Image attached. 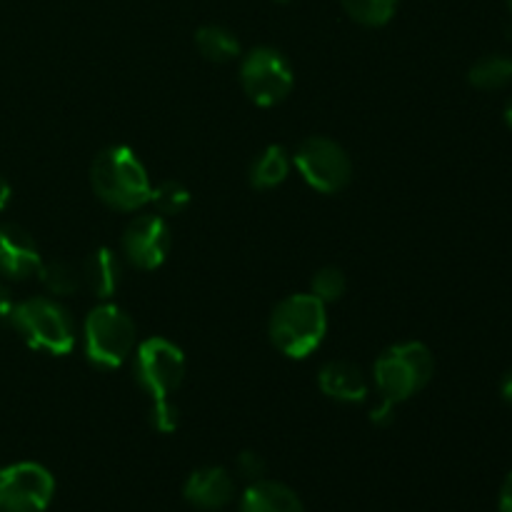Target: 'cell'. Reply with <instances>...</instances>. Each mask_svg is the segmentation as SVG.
<instances>
[{
    "instance_id": "obj_1",
    "label": "cell",
    "mask_w": 512,
    "mask_h": 512,
    "mask_svg": "<svg viewBox=\"0 0 512 512\" xmlns=\"http://www.w3.org/2000/svg\"><path fill=\"white\" fill-rule=\"evenodd\" d=\"M95 195L115 210H138L150 203L148 170L125 145H110L90 168Z\"/></svg>"
},
{
    "instance_id": "obj_2",
    "label": "cell",
    "mask_w": 512,
    "mask_h": 512,
    "mask_svg": "<svg viewBox=\"0 0 512 512\" xmlns=\"http://www.w3.org/2000/svg\"><path fill=\"white\" fill-rule=\"evenodd\" d=\"M328 333V313L323 300L308 295H290L270 318V340L283 355L295 360L308 358L320 348Z\"/></svg>"
},
{
    "instance_id": "obj_3",
    "label": "cell",
    "mask_w": 512,
    "mask_h": 512,
    "mask_svg": "<svg viewBox=\"0 0 512 512\" xmlns=\"http://www.w3.org/2000/svg\"><path fill=\"white\" fill-rule=\"evenodd\" d=\"M435 373L433 353L423 343H400L385 350L375 363V385L380 398L395 405L418 395Z\"/></svg>"
},
{
    "instance_id": "obj_4",
    "label": "cell",
    "mask_w": 512,
    "mask_h": 512,
    "mask_svg": "<svg viewBox=\"0 0 512 512\" xmlns=\"http://www.w3.org/2000/svg\"><path fill=\"white\" fill-rule=\"evenodd\" d=\"M25 343L50 355H65L75 345V323L68 310L48 298H30L18 303L10 315Z\"/></svg>"
},
{
    "instance_id": "obj_5",
    "label": "cell",
    "mask_w": 512,
    "mask_h": 512,
    "mask_svg": "<svg viewBox=\"0 0 512 512\" xmlns=\"http://www.w3.org/2000/svg\"><path fill=\"white\" fill-rule=\"evenodd\" d=\"M135 350V323L118 305L103 303L85 320V353L98 368H120Z\"/></svg>"
},
{
    "instance_id": "obj_6",
    "label": "cell",
    "mask_w": 512,
    "mask_h": 512,
    "mask_svg": "<svg viewBox=\"0 0 512 512\" xmlns=\"http://www.w3.org/2000/svg\"><path fill=\"white\" fill-rule=\"evenodd\" d=\"M185 378V355L165 338H150L135 353V380L153 400L170 398Z\"/></svg>"
},
{
    "instance_id": "obj_7",
    "label": "cell",
    "mask_w": 512,
    "mask_h": 512,
    "mask_svg": "<svg viewBox=\"0 0 512 512\" xmlns=\"http://www.w3.org/2000/svg\"><path fill=\"white\" fill-rule=\"evenodd\" d=\"M243 90L260 108H273L283 103L293 90V70L290 63L273 48H255L245 55L240 68Z\"/></svg>"
},
{
    "instance_id": "obj_8",
    "label": "cell",
    "mask_w": 512,
    "mask_h": 512,
    "mask_svg": "<svg viewBox=\"0 0 512 512\" xmlns=\"http://www.w3.org/2000/svg\"><path fill=\"white\" fill-rule=\"evenodd\" d=\"M295 168L300 170L305 183L320 193H340L353 175L348 153L335 140L320 135L300 143L295 153Z\"/></svg>"
},
{
    "instance_id": "obj_9",
    "label": "cell",
    "mask_w": 512,
    "mask_h": 512,
    "mask_svg": "<svg viewBox=\"0 0 512 512\" xmlns=\"http://www.w3.org/2000/svg\"><path fill=\"white\" fill-rule=\"evenodd\" d=\"M55 480L38 463H15L0 470V512H45Z\"/></svg>"
},
{
    "instance_id": "obj_10",
    "label": "cell",
    "mask_w": 512,
    "mask_h": 512,
    "mask_svg": "<svg viewBox=\"0 0 512 512\" xmlns=\"http://www.w3.org/2000/svg\"><path fill=\"white\" fill-rule=\"evenodd\" d=\"M170 250V228L163 215H140L125 228L123 253L135 268L155 270Z\"/></svg>"
},
{
    "instance_id": "obj_11",
    "label": "cell",
    "mask_w": 512,
    "mask_h": 512,
    "mask_svg": "<svg viewBox=\"0 0 512 512\" xmlns=\"http://www.w3.org/2000/svg\"><path fill=\"white\" fill-rule=\"evenodd\" d=\"M40 253L35 240L13 223H0V275L25 280L38 273Z\"/></svg>"
},
{
    "instance_id": "obj_12",
    "label": "cell",
    "mask_w": 512,
    "mask_h": 512,
    "mask_svg": "<svg viewBox=\"0 0 512 512\" xmlns=\"http://www.w3.org/2000/svg\"><path fill=\"white\" fill-rule=\"evenodd\" d=\"M183 498L198 510H223L235 498V480L225 468H200L188 475Z\"/></svg>"
},
{
    "instance_id": "obj_13",
    "label": "cell",
    "mask_w": 512,
    "mask_h": 512,
    "mask_svg": "<svg viewBox=\"0 0 512 512\" xmlns=\"http://www.w3.org/2000/svg\"><path fill=\"white\" fill-rule=\"evenodd\" d=\"M318 385L328 398L338 403H363L368 398V380L358 365L348 360H330L318 375Z\"/></svg>"
},
{
    "instance_id": "obj_14",
    "label": "cell",
    "mask_w": 512,
    "mask_h": 512,
    "mask_svg": "<svg viewBox=\"0 0 512 512\" xmlns=\"http://www.w3.org/2000/svg\"><path fill=\"white\" fill-rule=\"evenodd\" d=\"M238 512H305V508L295 490L263 478L245 488Z\"/></svg>"
},
{
    "instance_id": "obj_15",
    "label": "cell",
    "mask_w": 512,
    "mask_h": 512,
    "mask_svg": "<svg viewBox=\"0 0 512 512\" xmlns=\"http://www.w3.org/2000/svg\"><path fill=\"white\" fill-rule=\"evenodd\" d=\"M120 273H123L120 260L110 248H98L85 260V283L100 300H108L110 295H115L120 285Z\"/></svg>"
},
{
    "instance_id": "obj_16",
    "label": "cell",
    "mask_w": 512,
    "mask_h": 512,
    "mask_svg": "<svg viewBox=\"0 0 512 512\" xmlns=\"http://www.w3.org/2000/svg\"><path fill=\"white\" fill-rule=\"evenodd\" d=\"M290 173V155L283 145H270L263 150L258 160H255L253 170H250V183L258 190L278 188Z\"/></svg>"
},
{
    "instance_id": "obj_17",
    "label": "cell",
    "mask_w": 512,
    "mask_h": 512,
    "mask_svg": "<svg viewBox=\"0 0 512 512\" xmlns=\"http://www.w3.org/2000/svg\"><path fill=\"white\" fill-rule=\"evenodd\" d=\"M195 45L213 63H230L240 55V43L223 25H205L195 33Z\"/></svg>"
},
{
    "instance_id": "obj_18",
    "label": "cell",
    "mask_w": 512,
    "mask_h": 512,
    "mask_svg": "<svg viewBox=\"0 0 512 512\" xmlns=\"http://www.w3.org/2000/svg\"><path fill=\"white\" fill-rule=\"evenodd\" d=\"M470 83L480 90H500L512 83V58L508 55H485L470 68Z\"/></svg>"
},
{
    "instance_id": "obj_19",
    "label": "cell",
    "mask_w": 512,
    "mask_h": 512,
    "mask_svg": "<svg viewBox=\"0 0 512 512\" xmlns=\"http://www.w3.org/2000/svg\"><path fill=\"white\" fill-rule=\"evenodd\" d=\"M343 8L355 23L380 28L395 15L398 0H343Z\"/></svg>"
},
{
    "instance_id": "obj_20",
    "label": "cell",
    "mask_w": 512,
    "mask_h": 512,
    "mask_svg": "<svg viewBox=\"0 0 512 512\" xmlns=\"http://www.w3.org/2000/svg\"><path fill=\"white\" fill-rule=\"evenodd\" d=\"M150 203L160 215H180L190 205V193L178 180H165L158 188L150 190Z\"/></svg>"
},
{
    "instance_id": "obj_21",
    "label": "cell",
    "mask_w": 512,
    "mask_h": 512,
    "mask_svg": "<svg viewBox=\"0 0 512 512\" xmlns=\"http://www.w3.org/2000/svg\"><path fill=\"white\" fill-rule=\"evenodd\" d=\"M38 278L45 285V290L53 295H73L78 290V278H75L73 268L68 263H63V260L40 263Z\"/></svg>"
},
{
    "instance_id": "obj_22",
    "label": "cell",
    "mask_w": 512,
    "mask_h": 512,
    "mask_svg": "<svg viewBox=\"0 0 512 512\" xmlns=\"http://www.w3.org/2000/svg\"><path fill=\"white\" fill-rule=\"evenodd\" d=\"M345 293V275L338 268H323L313 278V295L325 305L335 303Z\"/></svg>"
},
{
    "instance_id": "obj_23",
    "label": "cell",
    "mask_w": 512,
    "mask_h": 512,
    "mask_svg": "<svg viewBox=\"0 0 512 512\" xmlns=\"http://www.w3.org/2000/svg\"><path fill=\"white\" fill-rule=\"evenodd\" d=\"M178 420V408H175L168 398L153 400V408H150V425H153L158 433H175V430H178Z\"/></svg>"
},
{
    "instance_id": "obj_24",
    "label": "cell",
    "mask_w": 512,
    "mask_h": 512,
    "mask_svg": "<svg viewBox=\"0 0 512 512\" xmlns=\"http://www.w3.org/2000/svg\"><path fill=\"white\" fill-rule=\"evenodd\" d=\"M238 473L248 483H258V480L265 478V460L253 450H245V453L238 455Z\"/></svg>"
},
{
    "instance_id": "obj_25",
    "label": "cell",
    "mask_w": 512,
    "mask_h": 512,
    "mask_svg": "<svg viewBox=\"0 0 512 512\" xmlns=\"http://www.w3.org/2000/svg\"><path fill=\"white\" fill-rule=\"evenodd\" d=\"M393 415H395L393 400L380 398V405H378V408H373V413H370V420H373L375 425H388L390 420H393Z\"/></svg>"
},
{
    "instance_id": "obj_26",
    "label": "cell",
    "mask_w": 512,
    "mask_h": 512,
    "mask_svg": "<svg viewBox=\"0 0 512 512\" xmlns=\"http://www.w3.org/2000/svg\"><path fill=\"white\" fill-rule=\"evenodd\" d=\"M13 308H15V303H13V298H10L8 288H3V285H0V323L10 320Z\"/></svg>"
},
{
    "instance_id": "obj_27",
    "label": "cell",
    "mask_w": 512,
    "mask_h": 512,
    "mask_svg": "<svg viewBox=\"0 0 512 512\" xmlns=\"http://www.w3.org/2000/svg\"><path fill=\"white\" fill-rule=\"evenodd\" d=\"M500 512H512V473L505 478L500 488Z\"/></svg>"
},
{
    "instance_id": "obj_28",
    "label": "cell",
    "mask_w": 512,
    "mask_h": 512,
    "mask_svg": "<svg viewBox=\"0 0 512 512\" xmlns=\"http://www.w3.org/2000/svg\"><path fill=\"white\" fill-rule=\"evenodd\" d=\"M8 200H10V185H8V180H5L3 175H0V210H3L5 205H8Z\"/></svg>"
},
{
    "instance_id": "obj_29",
    "label": "cell",
    "mask_w": 512,
    "mask_h": 512,
    "mask_svg": "<svg viewBox=\"0 0 512 512\" xmlns=\"http://www.w3.org/2000/svg\"><path fill=\"white\" fill-rule=\"evenodd\" d=\"M503 398L512 405V373L505 375V380H503Z\"/></svg>"
},
{
    "instance_id": "obj_30",
    "label": "cell",
    "mask_w": 512,
    "mask_h": 512,
    "mask_svg": "<svg viewBox=\"0 0 512 512\" xmlns=\"http://www.w3.org/2000/svg\"><path fill=\"white\" fill-rule=\"evenodd\" d=\"M505 123L512 128V98L508 100V105H505Z\"/></svg>"
},
{
    "instance_id": "obj_31",
    "label": "cell",
    "mask_w": 512,
    "mask_h": 512,
    "mask_svg": "<svg viewBox=\"0 0 512 512\" xmlns=\"http://www.w3.org/2000/svg\"><path fill=\"white\" fill-rule=\"evenodd\" d=\"M508 8H510V13H512V0H508Z\"/></svg>"
},
{
    "instance_id": "obj_32",
    "label": "cell",
    "mask_w": 512,
    "mask_h": 512,
    "mask_svg": "<svg viewBox=\"0 0 512 512\" xmlns=\"http://www.w3.org/2000/svg\"><path fill=\"white\" fill-rule=\"evenodd\" d=\"M278 3H288V0H278Z\"/></svg>"
}]
</instances>
